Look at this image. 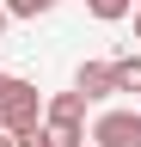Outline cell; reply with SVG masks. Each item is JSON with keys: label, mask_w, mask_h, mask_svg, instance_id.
<instances>
[{"label": "cell", "mask_w": 141, "mask_h": 147, "mask_svg": "<svg viewBox=\"0 0 141 147\" xmlns=\"http://www.w3.org/2000/svg\"><path fill=\"white\" fill-rule=\"evenodd\" d=\"M80 123H43V147H80Z\"/></svg>", "instance_id": "obj_6"}, {"label": "cell", "mask_w": 141, "mask_h": 147, "mask_svg": "<svg viewBox=\"0 0 141 147\" xmlns=\"http://www.w3.org/2000/svg\"><path fill=\"white\" fill-rule=\"evenodd\" d=\"M6 6V18H43V12H55V0H0Z\"/></svg>", "instance_id": "obj_8"}, {"label": "cell", "mask_w": 141, "mask_h": 147, "mask_svg": "<svg viewBox=\"0 0 141 147\" xmlns=\"http://www.w3.org/2000/svg\"><path fill=\"white\" fill-rule=\"evenodd\" d=\"M12 147H43V123H37V129H25V135H12Z\"/></svg>", "instance_id": "obj_9"}, {"label": "cell", "mask_w": 141, "mask_h": 147, "mask_svg": "<svg viewBox=\"0 0 141 147\" xmlns=\"http://www.w3.org/2000/svg\"><path fill=\"white\" fill-rule=\"evenodd\" d=\"M129 6H135V0H86V12H92V18H104V25L129 18Z\"/></svg>", "instance_id": "obj_7"}, {"label": "cell", "mask_w": 141, "mask_h": 147, "mask_svg": "<svg viewBox=\"0 0 141 147\" xmlns=\"http://www.w3.org/2000/svg\"><path fill=\"white\" fill-rule=\"evenodd\" d=\"M135 43H141V6H135Z\"/></svg>", "instance_id": "obj_11"}, {"label": "cell", "mask_w": 141, "mask_h": 147, "mask_svg": "<svg viewBox=\"0 0 141 147\" xmlns=\"http://www.w3.org/2000/svg\"><path fill=\"white\" fill-rule=\"evenodd\" d=\"M0 147H12V135H6V129H0Z\"/></svg>", "instance_id": "obj_12"}, {"label": "cell", "mask_w": 141, "mask_h": 147, "mask_svg": "<svg viewBox=\"0 0 141 147\" xmlns=\"http://www.w3.org/2000/svg\"><path fill=\"white\" fill-rule=\"evenodd\" d=\"M43 123H86V92H55V98H43Z\"/></svg>", "instance_id": "obj_4"}, {"label": "cell", "mask_w": 141, "mask_h": 147, "mask_svg": "<svg viewBox=\"0 0 141 147\" xmlns=\"http://www.w3.org/2000/svg\"><path fill=\"white\" fill-rule=\"evenodd\" d=\"M0 31H6V6H0Z\"/></svg>", "instance_id": "obj_13"}, {"label": "cell", "mask_w": 141, "mask_h": 147, "mask_svg": "<svg viewBox=\"0 0 141 147\" xmlns=\"http://www.w3.org/2000/svg\"><path fill=\"white\" fill-rule=\"evenodd\" d=\"M6 86H12V74H0V98H6Z\"/></svg>", "instance_id": "obj_10"}, {"label": "cell", "mask_w": 141, "mask_h": 147, "mask_svg": "<svg viewBox=\"0 0 141 147\" xmlns=\"http://www.w3.org/2000/svg\"><path fill=\"white\" fill-rule=\"evenodd\" d=\"M111 86L141 98V55H117V61H111Z\"/></svg>", "instance_id": "obj_5"}, {"label": "cell", "mask_w": 141, "mask_h": 147, "mask_svg": "<svg viewBox=\"0 0 141 147\" xmlns=\"http://www.w3.org/2000/svg\"><path fill=\"white\" fill-rule=\"evenodd\" d=\"M74 92H86V104H92V98H111V61H80L74 67Z\"/></svg>", "instance_id": "obj_3"}, {"label": "cell", "mask_w": 141, "mask_h": 147, "mask_svg": "<svg viewBox=\"0 0 141 147\" xmlns=\"http://www.w3.org/2000/svg\"><path fill=\"white\" fill-rule=\"evenodd\" d=\"M37 123H43V92L12 74L6 98H0V129H6V135H25V129H37Z\"/></svg>", "instance_id": "obj_1"}, {"label": "cell", "mask_w": 141, "mask_h": 147, "mask_svg": "<svg viewBox=\"0 0 141 147\" xmlns=\"http://www.w3.org/2000/svg\"><path fill=\"white\" fill-rule=\"evenodd\" d=\"M92 147H141V110H98Z\"/></svg>", "instance_id": "obj_2"}]
</instances>
